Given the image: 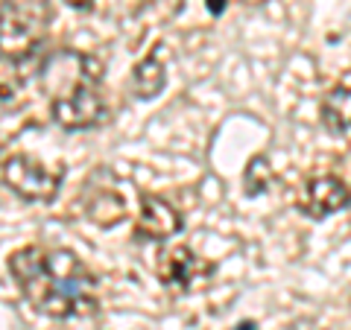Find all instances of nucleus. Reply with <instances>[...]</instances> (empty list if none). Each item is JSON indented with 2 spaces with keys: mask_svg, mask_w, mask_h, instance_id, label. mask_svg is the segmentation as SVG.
<instances>
[{
  "mask_svg": "<svg viewBox=\"0 0 351 330\" xmlns=\"http://www.w3.org/2000/svg\"><path fill=\"white\" fill-rule=\"evenodd\" d=\"M68 6H73V9H88L91 6V0H64Z\"/></svg>",
  "mask_w": 351,
  "mask_h": 330,
  "instance_id": "obj_13",
  "label": "nucleus"
},
{
  "mask_svg": "<svg viewBox=\"0 0 351 330\" xmlns=\"http://www.w3.org/2000/svg\"><path fill=\"white\" fill-rule=\"evenodd\" d=\"M3 181L24 202H50L62 187V167L50 170L29 155H9L3 161Z\"/></svg>",
  "mask_w": 351,
  "mask_h": 330,
  "instance_id": "obj_4",
  "label": "nucleus"
},
{
  "mask_svg": "<svg viewBox=\"0 0 351 330\" xmlns=\"http://www.w3.org/2000/svg\"><path fill=\"white\" fill-rule=\"evenodd\" d=\"M272 181V170L263 155H255L249 164H246V175H243V184H246V193L249 196H261L263 190L269 187Z\"/></svg>",
  "mask_w": 351,
  "mask_h": 330,
  "instance_id": "obj_11",
  "label": "nucleus"
},
{
  "mask_svg": "<svg viewBox=\"0 0 351 330\" xmlns=\"http://www.w3.org/2000/svg\"><path fill=\"white\" fill-rule=\"evenodd\" d=\"M50 29L47 0H3L0 3V56L24 62L41 47Z\"/></svg>",
  "mask_w": 351,
  "mask_h": 330,
  "instance_id": "obj_2",
  "label": "nucleus"
},
{
  "mask_svg": "<svg viewBox=\"0 0 351 330\" xmlns=\"http://www.w3.org/2000/svg\"><path fill=\"white\" fill-rule=\"evenodd\" d=\"M97 82H100V71H97V64L91 59H85L73 85L68 91L53 97V120L62 129L80 131V129H94L97 123H103L106 103Z\"/></svg>",
  "mask_w": 351,
  "mask_h": 330,
  "instance_id": "obj_3",
  "label": "nucleus"
},
{
  "mask_svg": "<svg viewBox=\"0 0 351 330\" xmlns=\"http://www.w3.org/2000/svg\"><path fill=\"white\" fill-rule=\"evenodd\" d=\"M164 85H167V71H164V64L156 53H149L147 59H141L135 64V71H132V94H135L138 100L158 97L164 91Z\"/></svg>",
  "mask_w": 351,
  "mask_h": 330,
  "instance_id": "obj_9",
  "label": "nucleus"
},
{
  "mask_svg": "<svg viewBox=\"0 0 351 330\" xmlns=\"http://www.w3.org/2000/svg\"><path fill=\"white\" fill-rule=\"evenodd\" d=\"M85 216L103 228H112L126 216V205L114 190H94L85 202Z\"/></svg>",
  "mask_w": 351,
  "mask_h": 330,
  "instance_id": "obj_10",
  "label": "nucleus"
},
{
  "mask_svg": "<svg viewBox=\"0 0 351 330\" xmlns=\"http://www.w3.org/2000/svg\"><path fill=\"white\" fill-rule=\"evenodd\" d=\"M9 272L29 304L50 318H82L100 307V283L94 272L68 249L24 246L9 255Z\"/></svg>",
  "mask_w": 351,
  "mask_h": 330,
  "instance_id": "obj_1",
  "label": "nucleus"
},
{
  "mask_svg": "<svg viewBox=\"0 0 351 330\" xmlns=\"http://www.w3.org/2000/svg\"><path fill=\"white\" fill-rule=\"evenodd\" d=\"M208 9H211L214 15H219L226 9V0H208Z\"/></svg>",
  "mask_w": 351,
  "mask_h": 330,
  "instance_id": "obj_12",
  "label": "nucleus"
},
{
  "mask_svg": "<svg viewBox=\"0 0 351 330\" xmlns=\"http://www.w3.org/2000/svg\"><path fill=\"white\" fill-rule=\"evenodd\" d=\"M351 205V187L337 175H313L302 184L299 211L311 219H325Z\"/></svg>",
  "mask_w": 351,
  "mask_h": 330,
  "instance_id": "obj_6",
  "label": "nucleus"
},
{
  "mask_svg": "<svg viewBox=\"0 0 351 330\" xmlns=\"http://www.w3.org/2000/svg\"><path fill=\"white\" fill-rule=\"evenodd\" d=\"M252 3H261V0H252Z\"/></svg>",
  "mask_w": 351,
  "mask_h": 330,
  "instance_id": "obj_14",
  "label": "nucleus"
},
{
  "mask_svg": "<svg viewBox=\"0 0 351 330\" xmlns=\"http://www.w3.org/2000/svg\"><path fill=\"white\" fill-rule=\"evenodd\" d=\"M319 117H322V126L328 131H334V135L351 129V85H334L322 97Z\"/></svg>",
  "mask_w": 351,
  "mask_h": 330,
  "instance_id": "obj_8",
  "label": "nucleus"
},
{
  "mask_svg": "<svg viewBox=\"0 0 351 330\" xmlns=\"http://www.w3.org/2000/svg\"><path fill=\"white\" fill-rule=\"evenodd\" d=\"M156 275L164 287L173 290H191L196 281H205L214 275V263L202 260L191 246H167L158 251L156 260Z\"/></svg>",
  "mask_w": 351,
  "mask_h": 330,
  "instance_id": "obj_5",
  "label": "nucleus"
},
{
  "mask_svg": "<svg viewBox=\"0 0 351 330\" xmlns=\"http://www.w3.org/2000/svg\"><path fill=\"white\" fill-rule=\"evenodd\" d=\"M179 231H182V214L167 199L141 193V207L135 219V234L141 240H170Z\"/></svg>",
  "mask_w": 351,
  "mask_h": 330,
  "instance_id": "obj_7",
  "label": "nucleus"
}]
</instances>
